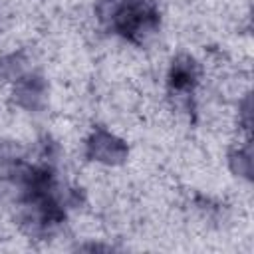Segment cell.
<instances>
[{
  "label": "cell",
  "instance_id": "obj_1",
  "mask_svg": "<svg viewBox=\"0 0 254 254\" xmlns=\"http://www.w3.org/2000/svg\"><path fill=\"white\" fill-rule=\"evenodd\" d=\"M89 155L101 163L117 165L127 157V147L113 135L97 131L89 141Z\"/></svg>",
  "mask_w": 254,
  "mask_h": 254
}]
</instances>
